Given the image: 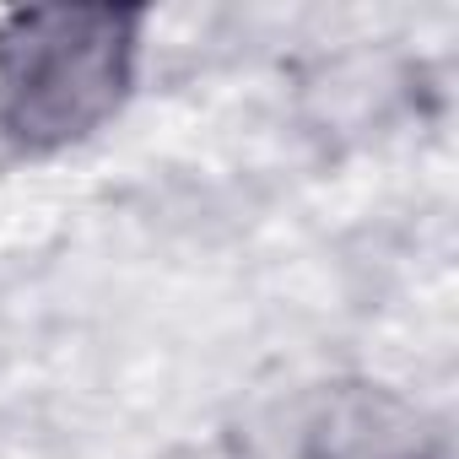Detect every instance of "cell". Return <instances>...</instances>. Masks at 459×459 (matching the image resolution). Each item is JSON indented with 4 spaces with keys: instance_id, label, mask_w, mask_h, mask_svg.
<instances>
[{
    "instance_id": "cell-3",
    "label": "cell",
    "mask_w": 459,
    "mask_h": 459,
    "mask_svg": "<svg viewBox=\"0 0 459 459\" xmlns=\"http://www.w3.org/2000/svg\"><path fill=\"white\" fill-rule=\"evenodd\" d=\"M378 459H432V454H416V448H405V454H378Z\"/></svg>"
},
{
    "instance_id": "cell-2",
    "label": "cell",
    "mask_w": 459,
    "mask_h": 459,
    "mask_svg": "<svg viewBox=\"0 0 459 459\" xmlns=\"http://www.w3.org/2000/svg\"><path fill=\"white\" fill-rule=\"evenodd\" d=\"M178 459H233V448H221V443H205V448H189Z\"/></svg>"
},
{
    "instance_id": "cell-1",
    "label": "cell",
    "mask_w": 459,
    "mask_h": 459,
    "mask_svg": "<svg viewBox=\"0 0 459 459\" xmlns=\"http://www.w3.org/2000/svg\"><path fill=\"white\" fill-rule=\"evenodd\" d=\"M146 6H12L0 12V141L60 157L92 141L135 92Z\"/></svg>"
}]
</instances>
